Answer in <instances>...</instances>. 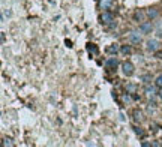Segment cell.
<instances>
[{
	"label": "cell",
	"instance_id": "cell-1",
	"mask_svg": "<svg viewBox=\"0 0 162 147\" xmlns=\"http://www.w3.org/2000/svg\"><path fill=\"white\" fill-rule=\"evenodd\" d=\"M113 21H114V15L111 14L110 11H104L102 15H101V23L105 24V26H110V27H113V26H114Z\"/></svg>",
	"mask_w": 162,
	"mask_h": 147
},
{
	"label": "cell",
	"instance_id": "cell-2",
	"mask_svg": "<svg viewBox=\"0 0 162 147\" xmlns=\"http://www.w3.org/2000/svg\"><path fill=\"white\" fill-rule=\"evenodd\" d=\"M122 72L125 77H132L134 72H135V68L131 62H123L122 63Z\"/></svg>",
	"mask_w": 162,
	"mask_h": 147
},
{
	"label": "cell",
	"instance_id": "cell-3",
	"mask_svg": "<svg viewBox=\"0 0 162 147\" xmlns=\"http://www.w3.org/2000/svg\"><path fill=\"white\" fill-rule=\"evenodd\" d=\"M146 50L149 53H156L159 50V42L156 41V39H149V41L146 42Z\"/></svg>",
	"mask_w": 162,
	"mask_h": 147
},
{
	"label": "cell",
	"instance_id": "cell-4",
	"mask_svg": "<svg viewBox=\"0 0 162 147\" xmlns=\"http://www.w3.org/2000/svg\"><path fill=\"white\" fill-rule=\"evenodd\" d=\"M128 41H129L131 44H134V45H138V44L143 41V38H141V35H140L138 32H131V33L128 35Z\"/></svg>",
	"mask_w": 162,
	"mask_h": 147
},
{
	"label": "cell",
	"instance_id": "cell-5",
	"mask_svg": "<svg viewBox=\"0 0 162 147\" xmlns=\"http://www.w3.org/2000/svg\"><path fill=\"white\" fill-rule=\"evenodd\" d=\"M140 32L144 33V35L152 33V32H153V26H152V23H149V21L141 23V24H140Z\"/></svg>",
	"mask_w": 162,
	"mask_h": 147
},
{
	"label": "cell",
	"instance_id": "cell-6",
	"mask_svg": "<svg viewBox=\"0 0 162 147\" xmlns=\"http://www.w3.org/2000/svg\"><path fill=\"white\" fill-rule=\"evenodd\" d=\"M113 5H114L113 0H99V8L102 11H110L113 8Z\"/></svg>",
	"mask_w": 162,
	"mask_h": 147
},
{
	"label": "cell",
	"instance_id": "cell-7",
	"mask_svg": "<svg viewBox=\"0 0 162 147\" xmlns=\"http://www.w3.org/2000/svg\"><path fill=\"white\" fill-rule=\"evenodd\" d=\"M117 65H119V60H117L116 57H111V59H108V60L105 62V68H107V69H116Z\"/></svg>",
	"mask_w": 162,
	"mask_h": 147
},
{
	"label": "cell",
	"instance_id": "cell-8",
	"mask_svg": "<svg viewBox=\"0 0 162 147\" xmlns=\"http://www.w3.org/2000/svg\"><path fill=\"white\" fill-rule=\"evenodd\" d=\"M119 50H120V47H119L117 44H111V45H108V47H107V50H105V51L108 53V54H114V56H116L117 53H119Z\"/></svg>",
	"mask_w": 162,
	"mask_h": 147
},
{
	"label": "cell",
	"instance_id": "cell-9",
	"mask_svg": "<svg viewBox=\"0 0 162 147\" xmlns=\"http://www.w3.org/2000/svg\"><path fill=\"white\" fill-rule=\"evenodd\" d=\"M158 15H159L158 8H149L147 9V17L149 18H158Z\"/></svg>",
	"mask_w": 162,
	"mask_h": 147
},
{
	"label": "cell",
	"instance_id": "cell-10",
	"mask_svg": "<svg viewBox=\"0 0 162 147\" xmlns=\"http://www.w3.org/2000/svg\"><path fill=\"white\" fill-rule=\"evenodd\" d=\"M156 87L155 86H146V95L149 96V98H152V96H155L156 95Z\"/></svg>",
	"mask_w": 162,
	"mask_h": 147
},
{
	"label": "cell",
	"instance_id": "cell-11",
	"mask_svg": "<svg viewBox=\"0 0 162 147\" xmlns=\"http://www.w3.org/2000/svg\"><path fill=\"white\" fill-rule=\"evenodd\" d=\"M87 51H89L90 54H98V47L95 44H87Z\"/></svg>",
	"mask_w": 162,
	"mask_h": 147
},
{
	"label": "cell",
	"instance_id": "cell-12",
	"mask_svg": "<svg viewBox=\"0 0 162 147\" xmlns=\"http://www.w3.org/2000/svg\"><path fill=\"white\" fill-rule=\"evenodd\" d=\"M120 50H122V53H123V54H131V51H132V48H131L129 45H123Z\"/></svg>",
	"mask_w": 162,
	"mask_h": 147
},
{
	"label": "cell",
	"instance_id": "cell-13",
	"mask_svg": "<svg viewBox=\"0 0 162 147\" xmlns=\"http://www.w3.org/2000/svg\"><path fill=\"white\" fill-rule=\"evenodd\" d=\"M134 116H135V117H134L135 122H141V120H143V114H141L140 111H135V113H134Z\"/></svg>",
	"mask_w": 162,
	"mask_h": 147
},
{
	"label": "cell",
	"instance_id": "cell-14",
	"mask_svg": "<svg viewBox=\"0 0 162 147\" xmlns=\"http://www.w3.org/2000/svg\"><path fill=\"white\" fill-rule=\"evenodd\" d=\"M134 131H135V134H137L138 137H144V135H146V132H144L141 128H134Z\"/></svg>",
	"mask_w": 162,
	"mask_h": 147
},
{
	"label": "cell",
	"instance_id": "cell-15",
	"mask_svg": "<svg viewBox=\"0 0 162 147\" xmlns=\"http://www.w3.org/2000/svg\"><path fill=\"white\" fill-rule=\"evenodd\" d=\"M155 86H156V87H162V74L155 80Z\"/></svg>",
	"mask_w": 162,
	"mask_h": 147
},
{
	"label": "cell",
	"instance_id": "cell-16",
	"mask_svg": "<svg viewBox=\"0 0 162 147\" xmlns=\"http://www.w3.org/2000/svg\"><path fill=\"white\" fill-rule=\"evenodd\" d=\"M2 144H3V146H9V147H11V146H14V143H12V140H11V138H5Z\"/></svg>",
	"mask_w": 162,
	"mask_h": 147
},
{
	"label": "cell",
	"instance_id": "cell-17",
	"mask_svg": "<svg viewBox=\"0 0 162 147\" xmlns=\"http://www.w3.org/2000/svg\"><path fill=\"white\" fill-rule=\"evenodd\" d=\"M134 17H135V20H137V21H140V20L143 18V12H140V11H137Z\"/></svg>",
	"mask_w": 162,
	"mask_h": 147
},
{
	"label": "cell",
	"instance_id": "cell-18",
	"mask_svg": "<svg viewBox=\"0 0 162 147\" xmlns=\"http://www.w3.org/2000/svg\"><path fill=\"white\" fill-rule=\"evenodd\" d=\"M141 81L143 83H149V81H150V75H143L141 77Z\"/></svg>",
	"mask_w": 162,
	"mask_h": 147
},
{
	"label": "cell",
	"instance_id": "cell-19",
	"mask_svg": "<svg viewBox=\"0 0 162 147\" xmlns=\"http://www.w3.org/2000/svg\"><path fill=\"white\" fill-rule=\"evenodd\" d=\"M123 102L125 104H129L131 102V96L129 95H123Z\"/></svg>",
	"mask_w": 162,
	"mask_h": 147
},
{
	"label": "cell",
	"instance_id": "cell-20",
	"mask_svg": "<svg viewBox=\"0 0 162 147\" xmlns=\"http://www.w3.org/2000/svg\"><path fill=\"white\" fill-rule=\"evenodd\" d=\"M158 96L162 99V87H159V92H158Z\"/></svg>",
	"mask_w": 162,
	"mask_h": 147
},
{
	"label": "cell",
	"instance_id": "cell-21",
	"mask_svg": "<svg viewBox=\"0 0 162 147\" xmlns=\"http://www.w3.org/2000/svg\"><path fill=\"white\" fill-rule=\"evenodd\" d=\"M141 146H143V147H150V146H152V144H150V143H143V144H141Z\"/></svg>",
	"mask_w": 162,
	"mask_h": 147
},
{
	"label": "cell",
	"instance_id": "cell-22",
	"mask_svg": "<svg viewBox=\"0 0 162 147\" xmlns=\"http://www.w3.org/2000/svg\"><path fill=\"white\" fill-rule=\"evenodd\" d=\"M158 38H162V30H159V32H158Z\"/></svg>",
	"mask_w": 162,
	"mask_h": 147
},
{
	"label": "cell",
	"instance_id": "cell-23",
	"mask_svg": "<svg viewBox=\"0 0 162 147\" xmlns=\"http://www.w3.org/2000/svg\"><path fill=\"white\" fill-rule=\"evenodd\" d=\"M161 146H162V144H161Z\"/></svg>",
	"mask_w": 162,
	"mask_h": 147
}]
</instances>
